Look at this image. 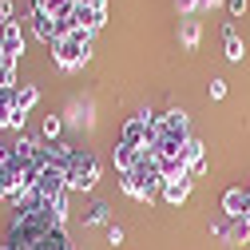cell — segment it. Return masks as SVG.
I'll use <instances>...</instances> for the list:
<instances>
[{
    "label": "cell",
    "instance_id": "obj_4",
    "mask_svg": "<svg viewBox=\"0 0 250 250\" xmlns=\"http://www.w3.org/2000/svg\"><path fill=\"white\" fill-rule=\"evenodd\" d=\"M0 48H4V56L20 60V52H24V32H20V24H16V20L4 24V32H0Z\"/></svg>",
    "mask_w": 250,
    "mask_h": 250
},
{
    "label": "cell",
    "instance_id": "obj_14",
    "mask_svg": "<svg viewBox=\"0 0 250 250\" xmlns=\"http://www.w3.org/2000/svg\"><path fill=\"white\" fill-rule=\"evenodd\" d=\"M179 40H183V48H187V52H195V44H199V20H183Z\"/></svg>",
    "mask_w": 250,
    "mask_h": 250
},
{
    "label": "cell",
    "instance_id": "obj_6",
    "mask_svg": "<svg viewBox=\"0 0 250 250\" xmlns=\"http://www.w3.org/2000/svg\"><path fill=\"white\" fill-rule=\"evenodd\" d=\"M12 100H16V115L24 119V111H28V107H36L40 91H36L32 83H16V87H12Z\"/></svg>",
    "mask_w": 250,
    "mask_h": 250
},
{
    "label": "cell",
    "instance_id": "obj_21",
    "mask_svg": "<svg viewBox=\"0 0 250 250\" xmlns=\"http://www.w3.org/2000/svg\"><path fill=\"white\" fill-rule=\"evenodd\" d=\"M107 242L119 246V242H123V230H119V227H107Z\"/></svg>",
    "mask_w": 250,
    "mask_h": 250
},
{
    "label": "cell",
    "instance_id": "obj_10",
    "mask_svg": "<svg viewBox=\"0 0 250 250\" xmlns=\"http://www.w3.org/2000/svg\"><path fill=\"white\" fill-rule=\"evenodd\" d=\"M187 167H191V179L203 175V143L199 139H187Z\"/></svg>",
    "mask_w": 250,
    "mask_h": 250
},
{
    "label": "cell",
    "instance_id": "obj_12",
    "mask_svg": "<svg viewBox=\"0 0 250 250\" xmlns=\"http://www.w3.org/2000/svg\"><path fill=\"white\" fill-rule=\"evenodd\" d=\"M223 48H227V60H234V64H238V60H242V52H246L234 28H227V32H223Z\"/></svg>",
    "mask_w": 250,
    "mask_h": 250
},
{
    "label": "cell",
    "instance_id": "obj_22",
    "mask_svg": "<svg viewBox=\"0 0 250 250\" xmlns=\"http://www.w3.org/2000/svg\"><path fill=\"white\" fill-rule=\"evenodd\" d=\"M199 4H203V8H214V4H223V0H199Z\"/></svg>",
    "mask_w": 250,
    "mask_h": 250
},
{
    "label": "cell",
    "instance_id": "obj_1",
    "mask_svg": "<svg viewBox=\"0 0 250 250\" xmlns=\"http://www.w3.org/2000/svg\"><path fill=\"white\" fill-rule=\"evenodd\" d=\"M52 56H56V64L64 68V72L83 68L87 56H91V32H83V28H72V32H64V36L52 44Z\"/></svg>",
    "mask_w": 250,
    "mask_h": 250
},
{
    "label": "cell",
    "instance_id": "obj_7",
    "mask_svg": "<svg viewBox=\"0 0 250 250\" xmlns=\"http://www.w3.org/2000/svg\"><path fill=\"white\" fill-rule=\"evenodd\" d=\"M187 195H191V175H183V179H163V199H167V203H183Z\"/></svg>",
    "mask_w": 250,
    "mask_h": 250
},
{
    "label": "cell",
    "instance_id": "obj_8",
    "mask_svg": "<svg viewBox=\"0 0 250 250\" xmlns=\"http://www.w3.org/2000/svg\"><path fill=\"white\" fill-rule=\"evenodd\" d=\"M0 127H24V119L16 115V100H12V91H0Z\"/></svg>",
    "mask_w": 250,
    "mask_h": 250
},
{
    "label": "cell",
    "instance_id": "obj_17",
    "mask_svg": "<svg viewBox=\"0 0 250 250\" xmlns=\"http://www.w3.org/2000/svg\"><path fill=\"white\" fill-rule=\"evenodd\" d=\"M100 223H107V207L104 203H96V207L87 210V227H100Z\"/></svg>",
    "mask_w": 250,
    "mask_h": 250
},
{
    "label": "cell",
    "instance_id": "obj_11",
    "mask_svg": "<svg viewBox=\"0 0 250 250\" xmlns=\"http://www.w3.org/2000/svg\"><path fill=\"white\" fill-rule=\"evenodd\" d=\"M12 87H16V60L4 56L0 60V91H12Z\"/></svg>",
    "mask_w": 250,
    "mask_h": 250
},
{
    "label": "cell",
    "instance_id": "obj_19",
    "mask_svg": "<svg viewBox=\"0 0 250 250\" xmlns=\"http://www.w3.org/2000/svg\"><path fill=\"white\" fill-rule=\"evenodd\" d=\"M227 8H230V16H242L246 12V0H227Z\"/></svg>",
    "mask_w": 250,
    "mask_h": 250
},
{
    "label": "cell",
    "instance_id": "obj_9",
    "mask_svg": "<svg viewBox=\"0 0 250 250\" xmlns=\"http://www.w3.org/2000/svg\"><path fill=\"white\" fill-rule=\"evenodd\" d=\"M139 155H143L139 147H127V143H119V147H115V171H119V175H127V171H135V163H139Z\"/></svg>",
    "mask_w": 250,
    "mask_h": 250
},
{
    "label": "cell",
    "instance_id": "obj_20",
    "mask_svg": "<svg viewBox=\"0 0 250 250\" xmlns=\"http://www.w3.org/2000/svg\"><path fill=\"white\" fill-rule=\"evenodd\" d=\"M0 20H4V24L12 20V0H0Z\"/></svg>",
    "mask_w": 250,
    "mask_h": 250
},
{
    "label": "cell",
    "instance_id": "obj_16",
    "mask_svg": "<svg viewBox=\"0 0 250 250\" xmlns=\"http://www.w3.org/2000/svg\"><path fill=\"white\" fill-rule=\"evenodd\" d=\"M60 131H64L60 115H48V119H44V139H60Z\"/></svg>",
    "mask_w": 250,
    "mask_h": 250
},
{
    "label": "cell",
    "instance_id": "obj_15",
    "mask_svg": "<svg viewBox=\"0 0 250 250\" xmlns=\"http://www.w3.org/2000/svg\"><path fill=\"white\" fill-rule=\"evenodd\" d=\"M119 187H123V191H127L131 199H139V203H147V195H143V187L131 179V175H119Z\"/></svg>",
    "mask_w": 250,
    "mask_h": 250
},
{
    "label": "cell",
    "instance_id": "obj_3",
    "mask_svg": "<svg viewBox=\"0 0 250 250\" xmlns=\"http://www.w3.org/2000/svg\"><path fill=\"white\" fill-rule=\"evenodd\" d=\"M32 32H36L44 44H56L60 36H64V32H60V20H52L44 8H32Z\"/></svg>",
    "mask_w": 250,
    "mask_h": 250
},
{
    "label": "cell",
    "instance_id": "obj_5",
    "mask_svg": "<svg viewBox=\"0 0 250 250\" xmlns=\"http://www.w3.org/2000/svg\"><path fill=\"white\" fill-rule=\"evenodd\" d=\"M246 199H250V187H246V191H242V187H230V191L223 195V210H227V218H242Z\"/></svg>",
    "mask_w": 250,
    "mask_h": 250
},
{
    "label": "cell",
    "instance_id": "obj_13",
    "mask_svg": "<svg viewBox=\"0 0 250 250\" xmlns=\"http://www.w3.org/2000/svg\"><path fill=\"white\" fill-rule=\"evenodd\" d=\"M246 238H250V218H230L227 242H246Z\"/></svg>",
    "mask_w": 250,
    "mask_h": 250
},
{
    "label": "cell",
    "instance_id": "obj_18",
    "mask_svg": "<svg viewBox=\"0 0 250 250\" xmlns=\"http://www.w3.org/2000/svg\"><path fill=\"white\" fill-rule=\"evenodd\" d=\"M227 96V83L223 80H210V100H223Z\"/></svg>",
    "mask_w": 250,
    "mask_h": 250
},
{
    "label": "cell",
    "instance_id": "obj_2",
    "mask_svg": "<svg viewBox=\"0 0 250 250\" xmlns=\"http://www.w3.org/2000/svg\"><path fill=\"white\" fill-rule=\"evenodd\" d=\"M100 179V159L91 151H80L72 155V163H68V191H91Z\"/></svg>",
    "mask_w": 250,
    "mask_h": 250
}]
</instances>
